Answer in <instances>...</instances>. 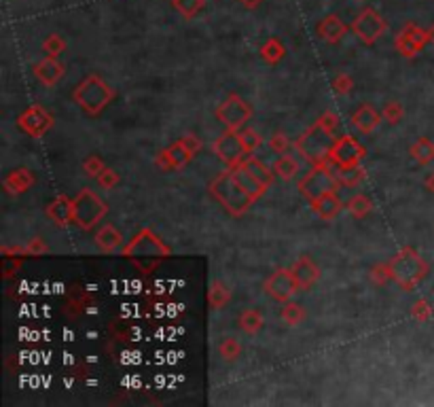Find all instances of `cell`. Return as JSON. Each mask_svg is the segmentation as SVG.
<instances>
[{
	"label": "cell",
	"instance_id": "obj_1",
	"mask_svg": "<svg viewBox=\"0 0 434 407\" xmlns=\"http://www.w3.org/2000/svg\"><path fill=\"white\" fill-rule=\"evenodd\" d=\"M339 125V119L333 110H327L320 115V119L310 125L297 140H295V149L297 153L312 166H320V164H329L331 151L337 142L335 138V130Z\"/></svg>",
	"mask_w": 434,
	"mask_h": 407
},
{
	"label": "cell",
	"instance_id": "obj_2",
	"mask_svg": "<svg viewBox=\"0 0 434 407\" xmlns=\"http://www.w3.org/2000/svg\"><path fill=\"white\" fill-rule=\"evenodd\" d=\"M121 255L144 276H151L168 257L170 248L165 242L148 227L140 229L121 251Z\"/></svg>",
	"mask_w": 434,
	"mask_h": 407
},
{
	"label": "cell",
	"instance_id": "obj_3",
	"mask_svg": "<svg viewBox=\"0 0 434 407\" xmlns=\"http://www.w3.org/2000/svg\"><path fill=\"white\" fill-rule=\"evenodd\" d=\"M210 193L212 197L233 217H244L252 206H254V197L237 183V178L233 176L231 168L221 172L212 183H210Z\"/></svg>",
	"mask_w": 434,
	"mask_h": 407
},
{
	"label": "cell",
	"instance_id": "obj_4",
	"mask_svg": "<svg viewBox=\"0 0 434 407\" xmlns=\"http://www.w3.org/2000/svg\"><path fill=\"white\" fill-rule=\"evenodd\" d=\"M430 272L428 261L414 248V246H403L392 259H390V274L392 280L403 289V291H414Z\"/></svg>",
	"mask_w": 434,
	"mask_h": 407
},
{
	"label": "cell",
	"instance_id": "obj_5",
	"mask_svg": "<svg viewBox=\"0 0 434 407\" xmlns=\"http://www.w3.org/2000/svg\"><path fill=\"white\" fill-rule=\"evenodd\" d=\"M115 96H117L115 89L104 79H100L98 74L85 76L72 91L74 102L91 117L102 115V110L115 100Z\"/></svg>",
	"mask_w": 434,
	"mask_h": 407
},
{
	"label": "cell",
	"instance_id": "obj_6",
	"mask_svg": "<svg viewBox=\"0 0 434 407\" xmlns=\"http://www.w3.org/2000/svg\"><path fill=\"white\" fill-rule=\"evenodd\" d=\"M72 208H74V225L83 231L93 229L108 214V204L102 197H98L91 189H81L72 197Z\"/></svg>",
	"mask_w": 434,
	"mask_h": 407
},
{
	"label": "cell",
	"instance_id": "obj_7",
	"mask_svg": "<svg viewBox=\"0 0 434 407\" xmlns=\"http://www.w3.org/2000/svg\"><path fill=\"white\" fill-rule=\"evenodd\" d=\"M341 185L335 176V172L329 170L327 164H320V166H314L312 172H307L301 180H299V191L301 195L310 202V206L314 202H318L322 195L331 193V191H337Z\"/></svg>",
	"mask_w": 434,
	"mask_h": 407
},
{
	"label": "cell",
	"instance_id": "obj_8",
	"mask_svg": "<svg viewBox=\"0 0 434 407\" xmlns=\"http://www.w3.org/2000/svg\"><path fill=\"white\" fill-rule=\"evenodd\" d=\"M212 151L214 155L227 166V168H237L240 164H244V159L250 155L246 144H244V138H242V132L240 130H227L223 132L214 144H212Z\"/></svg>",
	"mask_w": 434,
	"mask_h": 407
},
{
	"label": "cell",
	"instance_id": "obj_9",
	"mask_svg": "<svg viewBox=\"0 0 434 407\" xmlns=\"http://www.w3.org/2000/svg\"><path fill=\"white\" fill-rule=\"evenodd\" d=\"M214 115H216V119H218L221 123H225L227 130H242V127L250 121L252 108H250V104H248L242 96L229 93V96L218 104V108H216Z\"/></svg>",
	"mask_w": 434,
	"mask_h": 407
},
{
	"label": "cell",
	"instance_id": "obj_10",
	"mask_svg": "<svg viewBox=\"0 0 434 407\" xmlns=\"http://www.w3.org/2000/svg\"><path fill=\"white\" fill-rule=\"evenodd\" d=\"M350 30L365 42V45H373L380 40V36L388 30L386 19L371 6L363 8L358 13V17L354 19V23L350 25Z\"/></svg>",
	"mask_w": 434,
	"mask_h": 407
},
{
	"label": "cell",
	"instance_id": "obj_11",
	"mask_svg": "<svg viewBox=\"0 0 434 407\" xmlns=\"http://www.w3.org/2000/svg\"><path fill=\"white\" fill-rule=\"evenodd\" d=\"M367 149L350 134H344L341 138H337L329 164H333L335 168H352V166H360V161L365 159Z\"/></svg>",
	"mask_w": 434,
	"mask_h": 407
},
{
	"label": "cell",
	"instance_id": "obj_12",
	"mask_svg": "<svg viewBox=\"0 0 434 407\" xmlns=\"http://www.w3.org/2000/svg\"><path fill=\"white\" fill-rule=\"evenodd\" d=\"M17 125L30 138H42L53 127V115L40 104H32L17 117Z\"/></svg>",
	"mask_w": 434,
	"mask_h": 407
},
{
	"label": "cell",
	"instance_id": "obj_13",
	"mask_svg": "<svg viewBox=\"0 0 434 407\" xmlns=\"http://www.w3.org/2000/svg\"><path fill=\"white\" fill-rule=\"evenodd\" d=\"M265 293H267L271 299H276V302H280V304H286V302H291V299L299 293V285H297V280H295V276H293L291 270L278 268V270H274L271 276L265 280Z\"/></svg>",
	"mask_w": 434,
	"mask_h": 407
},
{
	"label": "cell",
	"instance_id": "obj_14",
	"mask_svg": "<svg viewBox=\"0 0 434 407\" xmlns=\"http://www.w3.org/2000/svg\"><path fill=\"white\" fill-rule=\"evenodd\" d=\"M430 42L428 38V30L416 25V23H407L394 38V47L401 55L405 57H416L426 45Z\"/></svg>",
	"mask_w": 434,
	"mask_h": 407
},
{
	"label": "cell",
	"instance_id": "obj_15",
	"mask_svg": "<svg viewBox=\"0 0 434 407\" xmlns=\"http://www.w3.org/2000/svg\"><path fill=\"white\" fill-rule=\"evenodd\" d=\"M195 155L184 147V142L178 138L176 142H172L168 149H163L157 157H155V166L163 172H172V170H180L184 168Z\"/></svg>",
	"mask_w": 434,
	"mask_h": 407
},
{
	"label": "cell",
	"instance_id": "obj_16",
	"mask_svg": "<svg viewBox=\"0 0 434 407\" xmlns=\"http://www.w3.org/2000/svg\"><path fill=\"white\" fill-rule=\"evenodd\" d=\"M291 272H293V276H295V280H297V285H299V291H310V289L318 282V278H320L318 265H316L307 255H301V257L293 263Z\"/></svg>",
	"mask_w": 434,
	"mask_h": 407
},
{
	"label": "cell",
	"instance_id": "obj_17",
	"mask_svg": "<svg viewBox=\"0 0 434 407\" xmlns=\"http://www.w3.org/2000/svg\"><path fill=\"white\" fill-rule=\"evenodd\" d=\"M47 217L51 219V223H55L57 227H68L70 223H74V208H72V200L66 195H57L53 202L47 204L45 208Z\"/></svg>",
	"mask_w": 434,
	"mask_h": 407
},
{
	"label": "cell",
	"instance_id": "obj_18",
	"mask_svg": "<svg viewBox=\"0 0 434 407\" xmlns=\"http://www.w3.org/2000/svg\"><path fill=\"white\" fill-rule=\"evenodd\" d=\"M34 76H36L45 87H53V85L64 76V64H59L57 57L45 55L40 62L34 64Z\"/></svg>",
	"mask_w": 434,
	"mask_h": 407
},
{
	"label": "cell",
	"instance_id": "obj_19",
	"mask_svg": "<svg viewBox=\"0 0 434 407\" xmlns=\"http://www.w3.org/2000/svg\"><path fill=\"white\" fill-rule=\"evenodd\" d=\"M382 121H384L382 113H380L375 106H371V104H363V106L352 115V123H354V127H358L363 134H371V132H375V130L380 127Z\"/></svg>",
	"mask_w": 434,
	"mask_h": 407
},
{
	"label": "cell",
	"instance_id": "obj_20",
	"mask_svg": "<svg viewBox=\"0 0 434 407\" xmlns=\"http://www.w3.org/2000/svg\"><path fill=\"white\" fill-rule=\"evenodd\" d=\"M34 174L28 170V168H17V170H11L4 180H2V187L6 193H13V195H19V193H25L32 185H34Z\"/></svg>",
	"mask_w": 434,
	"mask_h": 407
},
{
	"label": "cell",
	"instance_id": "obj_21",
	"mask_svg": "<svg viewBox=\"0 0 434 407\" xmlns=\"http://www.w3.org/2000/svg\"><path fill=\"white\" fill-rule=\"evenodd\" d=\"M348 30H350V25H346L341 21V17H337V15H327L318 23V36L327 42H339L348 34Z\"/></svg>",
	"mask_w": 434,
	"mask_h": 407
},
{
	"label": "cell",
	"instance_id": "obj_22",
	"mask_svg": "<svg viewBox=\"0 0 434 407\" xmlns=\"http://www.w3.org/2000/svg\"><path fill=\"white\" fill-rule=\"evenodd\" d=\"M312 210L322 219V221H333L341 210H344V202L337 195V191H331L327 195H322L318 202L312 204Z\"/></svg>",
	"mask_w": 434,
	"mask_h": 407
},
{
	"label": "cell",
	"instance_id": "obj_23",
	"mask_svg": "<svg viewBox=\"0 0 434 407\" xmlns=\"http://www.w3.org/2000/svg\"><path fill=\"white\" fill-rule=\"evenodd\" d=\"M231 172H233V176L237 178V183H240V185H242V187H244L254 200H261V197L267 193L269 187H265L254 174H250V170H248L244 164H240L237 168H231Z\"/></svg>",
	"mask_w": 434,
	"mask_h": 407
},
{
	"label": "cell",
	"instance_id": "obj_24",
	"mask_svg": "<svg viewBox=\"0 0 434 407\" xmlns=\"http://www.w3.org/2000/svg\"><path fill=\"white\" fill-rule=\"evenodd\" d=\"M95 244H98V248H100L102 253H115V251L121 248L123 236H121V231H119L115 225L106 223V225H102V227L95 231Z\"/></svg>",
	"mask_w": 434,
	"mask_h": 407
},
{
	"label": "cell",
	"instance_id": "obj_25",
	"mask_svg": "<svg viewBox=\"0 0 434 407\" xmlns=\"http://www.w3.org/2000/svg\"><path fill=\"white\" fill-rule=\"evenodd\" d=\"M409 155H411L420 166H430L434 161V142L430 138H426V136L418 138V140L411 144Z\"/></svg>",
	"mask_w": 434,
	"mask_h": 407
},
{
	"label": "cell",
	"instance_id": "obj_26",
	"mask_svg": "<svg viewBox=\"0 0 434 407\" xmlns=\"http://www.w3.org/2000/svg\"><path fill=\"white\" fill-rule=\"evenodd\" d=\"M231 302V291L225 287V282L221 280H214L210 285V291H208V304L212 310H223L227 304Z\"/></svg>",
	"mask_w": 434,
	"mask_h": 407
},
{
	"label": "cell",
	"instance_id": "obj_27",
	"mask_svg": "<svg viewBox=\"0 0 434 407\" xmlns=\"http://www.w3.org/2000/svg\"><path fill=\"white\" fill-rule=\"evenodd\" d=\"M263 325H265V319H263V314H261L259 310H254V308H248V310H244V312L240 314V327H242V331L248 333V336L259 333V331L263 329Z\"/></svg>",
	"mask_w": 434,
	"mask_h": 407
},
{
	"label": "cell",
	"instance_id": "obj_28",
	"mask_svg": "<svg viewBox=\"0 0 434 407\" xmlns=\"http://www.w3.org/2000/svg\"><path fill=\"white\" fill-rule=\"evenodd\" d=\"M284 55H286V47L282 45L280 38H269V40L261 47V57H263V62H267V64H271V66L280 64V62L284 59Z\"/></svg>",
	"mask_w": 434,
	"mask_h": 407
},
{
	"label": "cell",
	"instance_id": "obj_29",
	"mask_svg": "<svg viewBox=\"0 0 434 407\" xmlns=\"http://www.w3.org/2000/svg\"><path fill=\"white\" fill-rule=\"evenodd\" d=\"M299 170H301V166H299V161L293 157V155H282V157H278V161L274 164V172L282 178V180H293L297 174H299Z\"/></svg>",
	"mask_w": 434,
	"mask_h": 407
},
{
	"label": "cell",
	"instance_id": "obj_30",
	"mask_svg": "<svg viewBox=\"0 0 434 407\" xmlns=\"http://www.w3.org/2000/svg\"><path fill=\"white\" fill-rule=\"evenodd\" d=\"M335 176L341 187H356L367 178V172L363 166H352V168H337Z\"/></svg>",
	"mask_w": 434,
	"mask_h": 407
},
{
	"label": "cell",
	"instance_id": "obj_31",
	"mask_svg": "<svg viewBox=\"0 0 434 407\" xmlns=\"http://www.w3.org/2000/svg\"><path fill=\"white\" fill-rule=\"evenodd\" d=\"M244 166H246V168L250 170V174H254V176H257V178H259V180L265 185V187H271V185H274V174H276V172H271V170H269V168H267V166L261 161V159H257V157L248 155V157L244 159Z\"/></svg>",
	"mask_w": 434,
	"mask_h": 407
},
{
	"label": "cell",
	"instance_id": "obj_32",
	"mask_svg": "<svg viewBox=\"0 0 434 407\" xmlns=\"http://www.w3.org/2000/svg\"><path fill=\"white\" fill-rule=\"evenodd\" d=\"M346 208L350 210L352 217H356V219H365V217L373 210V202H371L367 195L358 193V195L350 197V202L346 204Z\"/></svg>",
	"mask_w": 434,
	"mask_h": 407
},
{
	"label": "cell",
	"instance_id": "obj_33",
	"mask_svg": "<svg viewBox=\"0 0 434 407\" xmlns=\"http://www.w3.org/2000/svg\"><path fill=\"white\" fill-rule=\"evenodd\" d=\"M280 316H282V321H284L286 325L297 327L299 323L305 321V310H303L299 304H295V302H286L284 308H282V312H280Z\"/></svg>",
	"mask_w": 434,
	"mask_h": 407
},
{
	"label": "cell",
	"instance_id": "obj_34",
	"mask_svg": "<svg viewBox=\"0 0 434 407\" xmlns=\"http://www.w3.org/2000/svg\"><path fill=\"white\" fill-rule=\"evenodd\" d=\"M172 4L182 17L191 19L206 6V0H172Z\"/></svg>",
	"mask_w": 434,
	"mask_h": 407
},
{
	"label": "cell",
	"instance_id": "obj_35",
	"mask_svg": "<svg viewBox=\"0 0 434 407\" xmlns=\"http://www.w3.org/2000/svg\"><path fill=\"white\" fill-rule=\"evenodd\" d=\"M218 352H221V357H223L227 363H233V361L240 359V355H242V346H240V342H237L235 338H227V340L221 342Z\"/></svg>",
	"mask_w": 434,
	"mask_h": 407
},
{
	"label": "cell",
	"instance_id": "obj_36",
	"mask_svg": "<svg viewBox=\"0 0 434 407\" xmlns=\"http://www.w3.org/2000/svg\"><path fill=\"white\" fill-rule=\"evenodd\" d=\"M403 115H405V108H403V104L397 102V100L386 102L384 108H382V117H384V121L390 123V125H397V123L403 119Z\"/></svg>",
	"mask_w": 434,
	"mask_h": 407
},
{
	"label": "cell",
	"instance_id": "obj_37",
	"mask_svg": "<svg viewBox=\"0 0 434 407\" xmlns=\"http://www.w3.org/2000/svg\"><path fill=\"white\" fill-rule=\"evenodd\" d=\"M64 49H66V42H64V38H61L59 34H49V36L42 40V51H45L47 55H51V57L61 55Z\"/></svg>",
	"mask_w": 434,
	"mask_h": 407
},
{
	"label": "cell",
	"instance_id": "obj_38",
	"mask_svg": "<svg viewBox=\"0 0 434 407\" xmlns=\"http://www.w3.org/2000/svg\"><path fill=\"white\" fill-rule=\"evenodd\" d=\"M411 316H414L418 323H428L434 316V308L426 299H418V302L411 306Z\"/></svg>",
	"mask_w": 434,
	"mask_h": 407
},
{
	"label": "cell",
	"instance_id": "obj_39",
	"mask_svg": "<svg viewBox=\"0 0 434 407\" xmlns=\"http://www.w3.org/2000/svg\"><path fill=\"white\" fill-rule=\"evenodd\" d=\"M369 278H371V282H373V285L384 287L388 280H392V274H390V263H377V265H373V268H371V272H369Z\"/></svg>",
	"mask_w": 434,
	"mask_h": 407
},
{
	"label": "cell",
	"instance_id": "obj_40",
	"mask_svg": "<svg viewBox=\"0 0 434 407\" xmlns=\"http://www.w3.org/2000/svg\"><path fill=\"white\" fill-rule=\"evenodd\" d=\"M267 144H269V149H271L274 153H278V155H284V153H288V149H291V140H288V136L282 134V132H276V134L267 140Z\"/></svg>",
	"mask_w": 434,
	"mask_h": 407
},
{
	"label": "cell",
	"instance_id": "obj_41",
	"mask_svg": "<svg viewBox=\"0 0 434 407\" xmlns=\"http://www.w3.org/2000/svg\"><path fill=\"white\" fill-rule=\"evenodd\" d=\"M104 168H106V166H104V161H102L98 155H89V157L83 161V170H85V174H87L89 178H98Z\"/></svg>",
	"mask_w": 434,
	"mask_h": 407
},
{
	"label": "cell",
	"instance_id": "obj_42",
	"mask_svg": "<svg viewBox=\"0 0 434 407\" xmlns=\"http://www.w3.org/2000/svg\"><path fill=\"white\" fill-rule=\"evenodd\" d=\"M354 89V79L350 76V74H339L335 81H333V91L337 93V96H348L350 91Z\"/></svg>",
	"mask_w": 434,
	"mask_h": 407
},
{
	"label": "cell",
	"instance_id": "obj_43",
	"mask_svg": "<svg viewBox=\"0 0 434 407\" xmlns=\"http://www.w3.org/2000/svg\"><path fill=\"white\" fill-rule=\"evenodd\" d=\"M242 132V138H244V144H246V149H248V153H254L261 144H263V138H261V134L259 132H254V130H240Z\"/></svg>",
	"mask_w": 434,
	"mask_h": 407
},
{
	"label": "cell",
	"instance_id": "obj_44",
	"mask_svg": "<svg viewBox=\"0 0 434 407\" xmlns=\"http://www.w3.org/2000/svg\"><path fill=\"white\" fill-rule=\"evenodd\" d=\"M95 180H98V185H100L102 189H112V187L119 185V174H117L112 168H104L102 174H100Z\"/></svg>",
	"mask_w": 434,
	"mask_h": 407
},
{
	"label": "cell",
	"instance_id": "obj_45",
	"mask_svg": "<svg viewBox=\"0 0 434 407\" xmlns=\"http://www.w3.org/2000/svg\"><path fill=\"white\" fill-rule=\"evenodd\" d=\"M49 248H47V244L42 242V238H38V236H34L32 240H28V244H25V253H28V257H40V255H45Z\"/></svg>",
	"mask_w": 434,
	"mask_h": 407
},
{
	"label": "cell",
	"instance_id": "obj_46",
	"mask_svg": "<svg viewBox=\"0 0 434 407\" xmlns=\"http://www.w3.org/2000/svg\"><path fill=\"white\" fill-rule=\"evenodd\" d=\"M19 265H21V259H17V257H4V263H2V276H4V280H8L13 274H17Z\"/></svg>",
	"mask_w": 434,
	"mask_h": 407
},
{
	"label": "cell",
	"instance_id": "obj_47",
	"mask_svg": "<svg viewBox=\"0 0 434 407\" xmlns=\"http://www.w3.org/2000/svg\"><path fill=\"white\" fill-rule=\"evenodd\" d=\"M182 142H184V147L193 153V155H197V151L201 149V140L195 136V134H184L182 138H180Z\"/></svg>",
	"mask_w": 434,
	"mask_h": 407
},
{
	"label": "cell",
	"instance_id": "obj_48",
	"mask_svg": "<svg viewBox=\"0 0 434 407\" xmlns=\"http://www.w3.org/2000/svg\"><path fill=\"white\" fill-rule=\"evenodd\" d=\"M424 187H426L430 193H434V172H430V174L424 178Z\"/></svg>",
	"mask_w": 434,
	"mask_h": 407
},
{
	"label": "cell",
	"instance_id": "obj_49",
	"mask_svg": "<svg viewBox=\"0 0 434 407\" xmlns=\"http://www.w3.org/2000/svg\"><path fill=\"white\" fill-rule=\"evenodd\" d=\"M240 2H242L244 6H248V8H257L263 0H240Z\"/></svg>",
	"mask_w": 434,
	"mask_h": 407
},
{
	"label": "cell",
	"instance_id": "obj_50",
	"mask_svg": "<svg viewBox=\"0 0 434 407\" xmlns=\"http://www.w3.org/2000/svg\"><path fill=\"white\" fill-rule=\"evenodd\" d=\"M428 38H430V42L434 45V23L428 28Z\"/></svg>",
	"mask_w": 434,
	"mask_h": 407
}]
</instances>
